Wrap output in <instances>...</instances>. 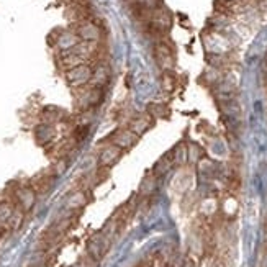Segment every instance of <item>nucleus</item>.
Instances as JSON below:
<instances>
[{"mask_svg": "<svg viewBox=\"0 0 267 267\" xmlns=\"http://www.w3.org/2000/svg\"><path fill=\"white\" fill-rule=\"evenodd\" d=\"M33 135H35L36 143H38L40 146H46V144H51L54 141L56 128H54V125L41 122L40 125H36V127H35Z\"/></svg>", "mask_w": 267, "mask_h": 267, "instance_id": "5", "label": "nucleus"}, {"mask_svg": "<svg viewBox=\"0 0 267 267\" xmlns=\"http://www.w3.org/2000/svg\"><path fill=\"white\" fill-rule=\"evenodd\" d=\"M54 174H40L32 181V189L36 194H46V192L53 187L54 184Z\"/></svg>", "mask_w": 267, "mask_h": 267, "instance_id": "11", "label": "nucleus"}, {"mask_svg": "<svg viewBox=\"0 0 267 267\" xmlns=\"http://www.w3.org/2000/svg\"><path fill=\"white\" fill-rule=\"evenodd\" d=\"M151 123H153V116L150 113H144V115H138V116L133 118L128 125V128L135 133V135L141 136L143 133H146L151 128Z\"/></svg>", "mask_w": 267, "mask_h": 267, "instance_id": "10", "label": "nucleus"}, {"mask_svg": "<svg viewBox=\"0 0 267 267\" xmlns=\"http://www.w3.org/2000/svg\"><path fill=\"white\" fill-rule=\"evenodd\" d=\"M66 169H68V159H66V158H59L56 161V164H54L53 174L54 175H61V174L66 172Z\"/></svg>", "mask_w": 267, "mask_h": 267, "instance_id": "21", "label": "nucleus"}, {"mask_svg": "<svg viewBox=\"0 0 267 267\" xmlns=\"http://www.w3.org/2000/svg\"><path fill=\"white\" fill-rule=\"evenodd\" d=\"M174 87H175L174 76L169 71H164V76H162V88L167 91V92H170V91H174Z\"/></svg>", "mask_w": 267, "mask_h": 267, "instance_id": "19", "label": "nucleus"}, {"mask_svg": "<svg viewBox=\"0 0 267 267\" xmlns=\"http://www.w3.org/2000/svg\"><path fill=\"white\" fill-rule=\"evenodd\" d=\"M84 63H87V61L80 54H77L76 51H74V48L69 51H61V56H59V66H61V69H64V71H69V69L84 64Z\"/></svg>", "mask_w": 267, "mask_h": 267, "instance_id": "9", "label": "nucleus"}, {"mask_svg": "<svg viewBox=\"0 0 267 267\" xmlns=\"http://www.w3.org/2000/svg\"><path fill=\"white\" fill-rule=\"evenodd\" d=\"M110 80V71L105 64H99L97 68L94 69L92 72V79H91V84L94 87H105Z\"/></svg>", "mask_w": 267, "mask_h": 267, "instance_id": "12", "label": "nucleus"}, {"mask_svg": "<svg viewBox=\"0 0 267 267\" xmlns=\"http://www.w3.org/2000/svg\"><path fill=\"white\" fill-rule=\"evenodd\" d=\"M174 159V156L172 154H169V156H164L158 164H156V174H162V172H166V170L170 167V162H172Z\"/></svg>", "mask_w": 267, "mask_h": 267, "instance_id": "18", "label": "nucleus"}, {"mask_svg": "<svg viewBox=\"0 0 267 267\" xmlns=\"http://www.w3.org/2000/svg\"><path fill=\"white\" fill-rule=\"evenodd\" d=\"M38 267H46V265H38Z\"/></svg>", "mask_w": 267, "mask_h": 267, "instance_id": "22", "label": "nucleus"}, {"mask_svg": "<svg viewBox=\"0 0 267 267\" xmlns=\"http://www.w3.org/2000/svg\"><path fill=\"white\" fill-rule=\"evenodd\" d=\"M147 113L151 116H166L167 108L164 105H159V103H151V105L147 107Z\"/></svg>", "mask_w": 267, "mask_h": 267, "instance_id": "20", "label": "nucleus"}, {"mask_svg": "<svg viewBox=\"0 0 267 267\" xmlns=\"http://www.w3.org/2000/svg\"><path fill=\"white\" fill-rule=\"evenodd\" d=\"M122 150L118 146L115 144H108L105 146L103 150L100 151L99 154V166L100 167H110V166H113L115 162L122 158Z\"/></svg>", "mask_w": 267, "mask_h": 267, "instance_id": "7", "label": "nucleus"}, {"mask_svg": "<svg viewBox=\"0 0 267 267\" xmlns=\"http://www.w3.org/2000/svg\"><path fill=\"white\" fill-rule=\"evenodd\" d=\"M79 36L76 32H59L54 36V44L57 46L59 51H69L72 48H76L79 44Z\"/></svg>", "mask_w": 267, "mask_h": 267, "instance_id": "8", "label": "nucleus"}, {"mask_svg": "<svg viewBox=\"0 0 267 267\" xmlns=\"http://www.w3.org/2000/svg\"><path fill=\"white\" fill-rule=\"evenodd\" d=\"M15 200H17L18 209L29 212L36 203V192L32 189V185H21L15 190Z\"/></svg>", "mask_w": 267, "mask_h": 267, "instance_id": "3", "label": "nucleus"}, {"mask_svg": "<svg viewBox=\"0 0 267 267\" xmlns=\"http://www.w3.org/2000/svg\"><path fill=\"white\" fill-rule=\"evenodd\" d=\"M23 217H25V212L21 210V209H17V206H15V210L12 213V217L9 218V221H7L5 228L7 229H12V231L18 229L21 226V223H23Z\"/></svg>", "mask_w": 267, "mask_h": 267, "instance_id": "16", "label": "nucleus"}, {"mask_svg": "<svg viewBox=\"0 0 267 267\" xmlns=\"http://www.w3.org/2000/svg\"><path fill=\"white\" fill-rule=\"evenodd\" d=\"M15 210V206L9 202H2L0 203V226L5 228L7 221H9V218L12 217V213Z\"/></svg>", "mask_w": 267, "mask_h": 267, "instance_id": "17", "label": "nucleus"}, {"mask_svg": "<svg viewBox=\"0 0 267 267\" xmlns=\"http://www.w3.org/2000/svg\"><path fill=\"white\" fill-rule=\"evenodd\" d=\"M92 72L94 68L91 64H80L72 68L69 71H66V80L68 84L74 88H80V87H85L87 84H91V79H92Z\"/></svg>", "mask_w": 267, "mask_h": 267, "instance_id": "1", "label": "nucleus"}, {"mask_svg": "<svg viewBox=\"0 0 267 267\" xmlns=\"http://www.w3.org/2000/svg\"><path fill=\"white\" fill-rule=\"evenodd\" d=\"M156 185H158V181H156V175H147L143 179L139 185V195L141 197H150L153 192L156 190Z\"/></svg>", "mask_w": 267, "mask_h": 267, "instance_id": "15", "label": "nucleus"}, {"mask_svg": "<svg viewBox=\"0 0 267 267\" xmlns=\"http://www.w3.org/2000/svg\"><path fill=\"white\" fill-rule=\"evenodd\" d=\"M154 57H156V63L159 64L161 69L164 71H170L174 66V56H172V51L164 43H158L154 48Z\"/></svg>", "mask_w": 267, "mask_h": 267, "instance_id": "6", "label": "nucleus"}, {"mask_svg": "<svg viewBox=\"0 0 267 267\" xmlns=\"http://www.w3.org/2000/svg\"><path fill=\"white\" fill-rule=\"evenodd\" d=\"M85 203H87L85 192L84 190H77L68 198V205H66V206H68L69 210H80L82 206H85Z\"/></svg>", "mask_w": 267, "mask_h": 267, "instance_id": "14", "label": "nucleus"}, {"mask_svg": "<svg viewBox=\"0 0 267 267\" xmlns=\"http://www.w3.org/2000/svg\"><path fill=\"white\" fill-rule=\"evenodd\" d=\"M64 118V112L61 108H57V107H53V105H49V107H44L43 108V112H41V120L44 123H49V125H56L59 123Z\"/></svg>", "mask_w": 267, "mask_h": 267, "instance_id": "13", "label": "nucleus"}, {"mask_svg": "<svg viewBox=\"0 0 267 267\" xmlns=\"http://www.w3.org/2000/svg\"><path fill=\"white\" fill-rule=\"evenodd\" d=\"M138 135H135L130 128H122V130H116L112 136V144L118 146L122 151L125 150H131L133 146L138 143Z\"/></svg>", "mask_w": 267, "mask_h": 267, "instance_id": "4", "label": "nucleus"}, {"mask_svg": "<svg viewBox=\"0 0 267 267\" xmlns=\"http://www.w3.org/2000/svg\"><path fill=\"white\" fill-rule=\"evenodd\" d=\"M76 35L79 36L80 41H100L102 38V28L94 23L91 20L80 21L76 26Z\"/></svg>", "mask_w": 267, "mask_h": 267, "instance_id": "2", "label": "nucleus"}]
</instances>
